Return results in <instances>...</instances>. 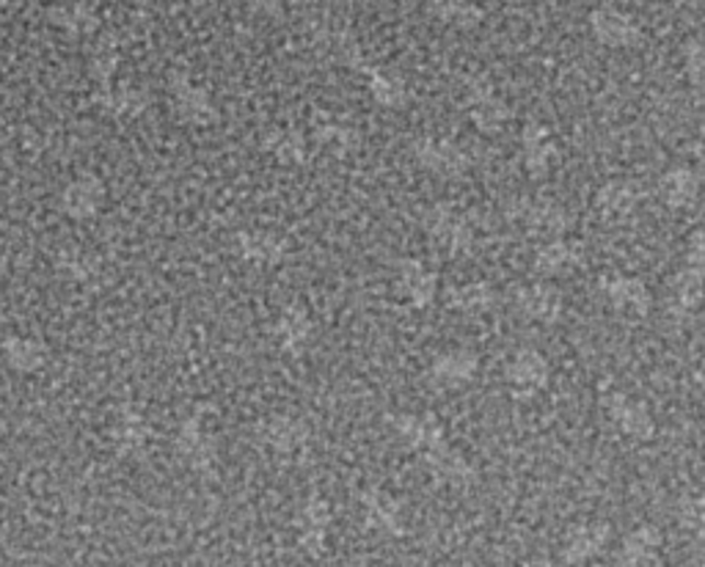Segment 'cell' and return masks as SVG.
<instances>
[{"label": "cell", "mask_w": 705, "mask_h": 567, "mask_svg": "<svg viewBox=\"0 0 705 567\" xmlns=\"http://www.w3.org/2000/svg\"><path fill=\"white\" fill-rule=\"evenodd\" d=\"M639 207V190L628 180H609L598 187L596 210L601 221H626Z\"/></svg>", "instance_id": "obj_13"}, {"label": "cell", "mask_w": 705, "mask_h": 567, "mask_svg": "<svg viewBox=\"0 0 705 567\" xmlns=\"http://www.w3.org/2000/svg\"><path fill=\"white\" fill-rule=\"evenodd\" d=\"M414 158L421 169L441 180H461L472 165L466 152L447 138H416Z\"/></svg>", "instance_id": "obj_4"}, {"label": "cell", "mask_w": 705, "mask_h": 567, "mask_svg": "<svg viewBox=\"0 0 705 567\" xmlns=\"http://www.w3.org/2000/svg\"><path fill=\"white\" fill-rule=\"evenodd\" d=\"M694 389H697L700 400H703L705 405V358L697 363V369H694Z\"/></svg>", "instance_id": "obj_32"}, {"label": "cell", "mask_w": 705, "mask_h": 567, "mask_svg": "<svg viewBox=\"0 0 705 567\" xmlns=\"http://www.w3.org/2000/svg\"><path fill=\"white\" fill-rule=\"evenodd\" d=\"M397 290L414 309H427L438 296V276L421 262L408 259L400 265Z\"/></svg>", "instance_id": "obj_14"}, {"label": "cell", "mask_w": 705, "mask_h": 567, "mask_svg": "<svg viewBox=\"0 0 705 567\" xmlns=\"http://www.w3.org/2000/svg\"><path fill=\"white\" fill-rule=\"evenodd\" d=\"M512 303H516V309L523 314V317L541 325L557 323V320L563 317V309H565L563 292L548 281H535V284H523V287H518L516 296H512Z\"/></svg>", "instance_id": "obj_5"}, {"label": "cell", "mask_w": 705, "mask_h": 567, "mask_svg": "<svg viewBox=\"0 0 705 567\" xmlns=\"http://www.w3.org/2000/svg\"><path fill=\"white\" fill-rule=\"evenodd\" d=\"M361 72L367 74V85H370V94L375 97L378 105H383V108H392V111H400L408 105V89H405L403 78L394 72H383V69L378 67H370L367 63Z\"/></svg>", "instance_id": "obj_19"}, {"label": "cell", "mask_w": 705, "mask_h": 567, "mask_svg": "<svg viewBox=\"0 0 705 567\" xmlns=\"http://www.w3.org/2000/svg\"><path fill=\"white\" fill-rule=\"evenodd\" d=\"M661 545H664V537H661L659 526L645 523L623 537L621 562L623 565H654V562H659Z\"/></svg>", "instance_id": "obj_17"}, {"label": "cell", "mask_w": 705, "mask_h": 567, "mask_svg": "<svg viewBox=\"0 0 705 567\" xmlns=\"http://www.w3.org/2000/svg\"><path fill=\"white\" fill-rule=\"evenodd\" d=\"M659 199L670 210H689L700 199V174L689 165L670 169L659 180Z\"/></svg>", "instance_id": "obj_15"}, {"label": "cell", "mask_w": 705, "mask_h": 567, "mask_svg": "<svg viewBox=\"0 0 705 567\" xmlns=\"http://www.w3.org/2000/svg\"><path fill=\"white\" fill-rule=\"evenodd\" d=\"M678 518H681V526L686 529L689 534H694V540L705 537V499L703 496H683L678 501Z\"/></svg>", "instance_id": "obj_26"}, {"label": "cell", "mask_w": 705, "mask_h": 567, "mask_svg": "<svg viewBox=\"0 0 705 567\" xmlns=\"http://www.w3.org/2000/svg\"><path fill=\"white\" fill-rule=\"evenodd\" d=\"M447 306L455 309L461 314H483L496 306V290L485 281L463 284V287H452L447 292Z\"/></svg>", "instance_id": "obj_22"}, {"label": "cell", "mask_w": 705, "mask_h": 567, "mask_svg": "<svg viewBox=\"0 0 705 567\" xmlns=\"http://www.w3.org/2000/svg\"><path fill=\"white\" fill-rule=\"evenodd\" d=\"M521 152H523V169L532 180H543L548 171L554 169L559 158V147L554 141L552 130L541 121L529 119L521 130Z\"/></svg>", "instance_id": "obj_6"}, {"label": "cell", "mask_w": 705, "mask_h": 567, "mask_svg": "<svg viewBox=\"0 0 705 567\" xmlns=\"http://www.w3.org/2000/svg\"><path fill=\"white\" fill-rule=\"evenodd\" d=\"M692 562H697V565H705V537L703 540H694Z\"/></svg>", "instance_id": "obj_33"}, {"label": "cell", "mask_w": 705, "mask_h": 567, "mask_svg": "<svg viewBox=\"0 0 705 567\" xmlns=\"http://www.w3.org/2000/svg\"><path fill=\"white\" fill-rule=\"evenodd\" d=\"M427 7L438 20L458 25V28H474L483 20L479 7H474L469 0H427Z\"/></svg>", "instance_id": "obj_25"}, {"label": "cell", "mask_w": 705, "mask_h": 567, "mask_svg": "<svg viewBox=\"0 0 705 567\" xmlns=\"http://www.w3.org/2000/svg\"><path fill=\"white\" fill-rule=\"evenodd\" d=\"M603 408H606L609 419L621 427V432H626L628 438H637V441H650L656 436V421L650 416V410L645 408V403L628 397V394L614 392L603 400Z\"/></svg>", "instance_id": "obj_8"}, {"label": "cell", "mask_w": 705, "mask_h": 567, "mask_svg": "<svg viewBox=\"0 0 705 567\" xmlns=\"http://www.w3.org/2000/svg\"><path fill=\"white\" fill-rule=\"evenodd\" d=\"M590 31L603 47H614V50H626V47H637L643 42V31L626 14L614 12V9H596L590 14Z\"/></svg>", "instance_id": "obj_9"}, {"label": "cell", "mask_w": 705, "mask_h": 567, "mask_svg": "<svg viewBox=\"0 0 705 567\" xmlns=\"http://www.w3.org/2000/svg\"><path fill=\"white\" fill-rule=\"evenodd\" d=\"M425 232L447 256H463L469 254L474 245L472 227H469L466 218L452 210L450 205H438L427 212Z\"/></svg>", "instance_id": "obj_2"}, {"label": "cell", "mask_w": 705, "mask_h": 567, "mask_svg": "<svg viewBox=\"0 0 705 567\" xmlns=\"http://www.w3.org/2000/svg\"><path fill=\"white\" fill-rule=\"evenodd\" d=\"M683 72L692 89L705 91V42H686L683 47Z\"/></svg>", "instance_id": "obj_27"}, {"label": "cell", "mask_w": 705, "mask_h": 567, "mask_svg": "<svg viewBox=\"0 0 705 567\" xmlns=\"http://www.w3.org/2000/svg\"><path fill=\"white\" fill-rule=\"evenodd\" d=\"M686 267L705 278V229L694 232L686 245Z\"/></svg>", "instance_id": "obj_31"}, {"label": "cell", "mask_w": 705, "mask_h": 567, "mask_svg": "<svg viewBox=\"0 0 705 567\" xmlns=\"http://www.w3.org/2000/svg\"><path fill=\"white\" fill-rule=\"evenodd\" d=\"M466 103H469V119L477 127L483 136H499L505 130L510 111L501 103V97L496 94L494 83L483 74H474L466 83Z\"/></svg>", "instance_id": "obj_1"}, {"label": "cell", "mask_w": 705, "mask_h": 567, "mask_svg": "<svg viewBox=\"0 0 705 567\" xmlns=\"http://www.w3.org/2000/svg\"><path fill=\"white\" fill-rule=\"evenodd\" d=\"M320 141L331 143L336 152H347V149L359 143V132L347 130V127L342 125H328L323 132H320Z\"/></svg>", "instance_id": "obj_30"}, {"label": "cell", "mask_w": 705, "mask_h": 567, "mask_svg": "<svg viewBox=\"0 0 705 567\" xmlns=\"http://www.w3.org/2000/svg\"><path fill=\"white\" fill-rule=\"evenodd\" d=\"M309 331H312V323H309L303 309H292V312H287L285 320H281V336H285L287 347H296L298 350V347L307 342Z\"/></svg>", "instance_id": "obj_28"}, {"label": "cell", "mask_w": 705, "mask_h": 567, "mask_svg": "<svg viewBox=\"0 0 705 567\" xmlns=\"http://www.w3.org/2000/svg\"><path fill=\"white\" fill-rule=\"evenodd\" d=\"M505 381L510 383L516 397H529V394L543 392L552 381V367H548L546 356L532 347H521L510 356L505 367Z\"/></svg>", "instance_id": "obj_3"}, {"label": "cell", "mask_w": 705, "mask_h": 567, "mask_svg": "<svg viewBox=\"0 0 705 567\" xmlns=\"http://www.w3.org/2000/svg\"><path fill=\"white\" fill-rule=\"evenodd\" d=\"M601 292L621 314L645 317L650 312V292L643 278L634 276H609L601 278Z\"/></svg>", "instance_id": "obj_12"}, {"label": "cell", "mask_w": 705, "mask_h": 567, "mask_svg": "<svg viewBox=\"0 0 705 567\" xmlns=\"http://www.w3.org/2000/svg\"><path fill=\"white\" fill-rule=\"evenodd\" d=\"M523 210L518 212L521 221L527 223L529 232L535 234H546V238H563L565 229H568L570 218L565 212L563 205L552 199H532V201H521Z\"/></svg>", "instance_id": "obj_16"}, {"label": "cell", "mask_w": 705, "mask_h": 567, "mask_svg": "<svg viewBox=\"0 0 705 567\" xmlns=\"http://www.w3.org/2000/svg\"><path fill=\"white\" fill-rule=\"evenodd\" d=\"M581 262L579 245L570 243L565 238H554L552 243L543 245L535 254V262H532V270L541 278L559 276V273H568L570 267H576Z\"/></svg>", "instance_id": "obj_18"}, {"label": "cell", "mask_w": 705, "mask_h": 567, "mask_svg": "<svg viewBox=\"0 0 705 567\" xmlns=\"http://www.w3.org/2000/svg\"><path fill=\"white\" fill-rule=\"evenodd\" d=\"M361 501H365V510L370 516L372 526L386 534H394V537L403 534V516H400V507L392 496L378 488H370L361 494Z\"/></svg>", "instance_id": "obj_21"}, {"label": "cell", "mask_w": 705, "mask_h": 567, "mask_svg": "<svg viewBox=\"0 0 705 567\" xmlns=\"http://www.w3.org/2000/svg\"><path fill=\"white\" fill-rule=\"evenodd\" d=\"M389 421H392V430L397 432L400 441H403L405 447L414 449L419 458L436 452V449H441L447 443L444 427H441V421H438L436 416L392 414L389 416Z\"/></svg>", "instance_id": "obj_7"}, {"label": "cell", "mask_w": 705, "mask_h": 567, "mask_svg": "<svg viewBox=\"0 0 705 567\" xmlns=\"http://www.w3.org/2000/svg\"><path fill=\"white\" fill-rule=\"evenodd\" d=\"M609 537H612V526H609V523L603 521L579 523V526L568 532L559 556H563L565 565H581V562H590L606 551Z\"/></svg>", "instance_id": "obj_10"}, {"label": "cell", "mask_w": 705, "mask_h": 567, "mask_svg": "<svg viewBox=\"0 0 705 567\" xmlns=\"http://www.w3.org/2000/svg\"><path fill=\"white\" fill-rule=\"evenodd\" d=\"M307 532H303V545L309 548V554H323L325 551V534H328L331 523V507L325 499H312L307 507Z\"/></svg>", "instance_id": "obj_24"}, {"label": "cell", "mask_w": 705, "mask_h": 567, "mask_svg": "<svg viewBox=\"0 0 705 567\" xmlns=\"http://www.w3.org/2000/svg\"><path fill=\"white\" fill-rule=\"evenodd\" d=\"M427 465H430L432 471H436L438 477L444 479V483H452V485H463V483H472L474 479V468L466 463V460L461 458V454L455 452V449H450L444 443L441 449H436V452L425 454Z\"/></svg>", "instance_id": "obj_23"}, {"label": "cell", "mask_w": 705, "mask_h": 567, "mask_svg": "<svg viewBox=\"0 0 705 567\" xmlns=\"http://www.w3.org/2000/svg\"><path fill=\"white\" fill-rule=\"evenodd\" d=\"M703 298H705V278L700 276V273L683 267L670 287V309L675 314H681V317H689V314H694L700 306H703Z\"/></svg>", "instance_id": "obj_20"}, {"label": "cell", "mask_w": 705, "mask_h": 567, "mask_svg": "<svg viewBox=\"0 0 705 567\" xmlns=\"http://www.w3.org/2000/svg\"><path fill=\"white\" fill-rule=\"evenodd\" d=\"M477 369V352L466 350V347H455V350H447L441 352V356H436V361L430 363V372L427 374H430V381L436 383L438 389H461L474 381Z\"/></svg>", "instance_id": "obj_11"}, {"label": "cell", "mask_w": 705, "mask_h": 567, "mask_svg": "<svg viewBox=\"0 0 705 567\" xmlns=\"http://www.w3.org/2000/svg\"><path fill=\"white\" fill-rule=\"evenodd\" d=\"M274 441L285 452H301L307 447V427L298 425V421H281L274 430Z\"/></svg>", "instance_id": "obj_29"}]
</instances>
